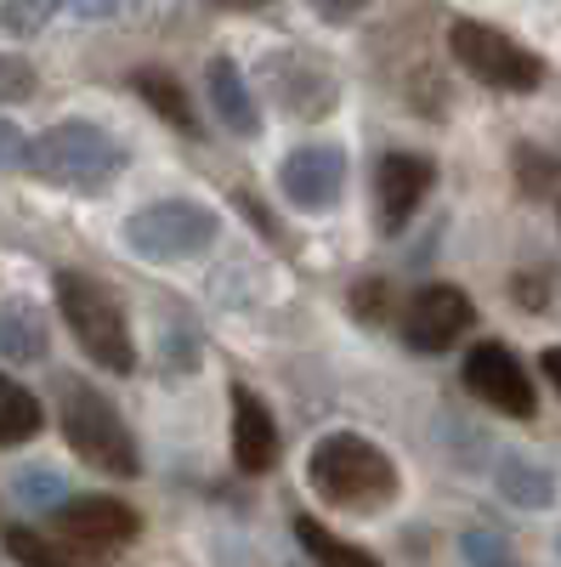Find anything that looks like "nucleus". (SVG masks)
<instances>
[{"label":"nucleus","instance_id":"1","mask_svg":"<svg viewBox=\"0 0 561 567\" xmlns=\"http://www.w3.org/2000/svg\"><path fill=\"white\" fill-rule=\"evenodd\" d=\"M307 483L323 505L374 516L397 499V465L381 443H368L357 432H330L307 454Z\"/></svg>","mask_w":561,"mask_h":567},{"label":"nucleus","instance_id":"2","mask_svg":"<svg viewBox=\"0 0 561 567\" xmlns=\"http://www.w3.org/2000/svg\"><path fill=\"white\" fill-rule=\"evenodd\" d=\"M29 171L69 194H103L125 171V142L91 120H63L29 142Z\"/></svg>","mask_w":561,"mask_h":567},{"label":"nucleus","instance_id":"3","mask_svg":"<svg viewBox=\"0 0 561 567\" xmlns=\"http://www.w3.org/2000/svg\"><path fill=\"white\" fill-rule=\"evenodd\" d=\"M58 425L85 465L108 471V477H136L143 471V454H136L125 414L114 409V398H103L80 374H58Z\"/></svg>","mask_w":561,"mask_h":567},{"label":"nucleus","instance_id":"4","mask_svg":"<svg viewBox=\"0 0 561 567\" xmlns=\"http://www.w3.org/2000/svg\"><path fill=\"white\" fill-rule=\"evenodd\" d=\"M52 290H58V312L74 329L80 352L108 374H131L136 369V341H131L125 307H120V296L108 290V284H97L91 272H58Z\"/></svg>","mask_w":561,"mask_h":567},{"label":"nucleus","instance_id":"5","mask_svg":"<svg viewBox=\"0 0 561 567\" xmlns=\"http://www.w3.org/2000/svg\"><path fill=\"white\" fill-rule=\"evenodd\" d=\"M216 239H221V221H216V210L199 205V199H159V205H143V210L125 221V250L143 256V261H154V267L194 261V256H205Z\"/></svg>","mask_w":561,"mask_h":567},{"label":"nucleus","instance_id":"6","mask_svg":"<svg viewBox=\"0 0 561 567\" xmlns=\"http://www.w3.org/2000/svg\"><path fill=\"white\" fill-rule=\"evenodd\" d=\"M448 52H454V63H459L465 74L482 80V85H494V91H539V85H544V63L528 52L522 40H510V34L494 29V23L454 18V23H448Z\"/></svg>","mask_w":561,"mask_h":567},{"label":"nucleus","instance_id":"7","mask_svg":"<svg viewBox=\"0 0 561 567\" xmlns=\"http://www.w3.org/2000/svg\"><path fill=\"white\" fill-rule=\"evenodd\" d=\"M465 329H477V307L459 284H419L403 307V347L408 352H454Z\"/></svg>","mask_w":561,"mask_h":567},{"label":"nucleus","instance_id":"8","mask_svg":"<svg viewBox=\"0 0 561 567\" xmlns=\"http://www.w3.org/2000/svg\"><path fill=\"white\" fill-rule=\"evenodd\" d=\"M58 534L74 550H91V561H114L136 534H143V516L114 494H85V499L58 505Z\"/></svg>","mask_w":561,"mask_h":567},{"label":"nucleus","instance_id":"9","mask_svg":"<svg viewBox=\"0 0 561 567\" xmlns=\"http://www.w3.org/2000/svg\"><path fill=\"white\" fill-rule=\"evenodd\" d=\"M465 386H471L488 409L510 414V420H533V409H539L533 374L522 369V358L505 341H477L471 352H465Z\"/></svg>","mask_w":561,"mask_h":567},{"label":"nucleus","instance_id":"10","mask_svg":"<svg viewBox=\"0 0 561 567\" xmlns=\"http://www.w3.org/2000/svg\"><path fill=\"white\" fill-rule=\"evenodd\" d=\"M261 74H267L272 103L284 109L290 120H323V114L341 103L335 74L323 69L318 58H307V52H272V58L261 63Z\"/></svg>","mask_w":561,"mask_h":567},{"label":"nucleus","instance_id":"11","mask_svg":"<svg viewBox=\"0 0 561 567\" xmlns=\"http://www.w3.org/2000/svg\"><path fill=\"white\" fill-rule=\"evenodd\" d=\"M432 182H437V165L426 154H386L374 165V221H381L386 239H397L414 221V210L432 194Z\"/></svg>","mask_w":561,"mask_h":567},{"label":"nucleus","instance_id":"12","mask_svg":"<svg viewBox=\"0 0 561 567\" xmlns=\"http://www.w3.org/2000/svg\"><path fill=\"white\" fill-rule=\"evenodd\" d=\"M278 187L295 210H335L346 194V154L335 142H307L278 165Z\"/></svg>","mask_w":561,"mask_h":567},{"label":"nucleus","instance_id":"13","mask_svg":"<svg viewBox=\"0 0 561 567\" xmlns=\"http://www.w3.org/2000/svg\"><path fill=\"white\" fill-rule=\"evenodd\" d=\"M227 409H232V465L250 471V477L272 471V460H278V420H272V409L250 386H232Z\"/></svg>","mask_w":561,"mask_h":567},{"label":"nucleus","instance_id":"14","mask_svg":"<svg viewBox=\"0 0 561 567\" xmlns=\"http://www.w3.org/2000/svg\"><path fill=\"white\" fill-rule=\"evenodd\" d=\"M205 85H210L216 120H221L232 136H261V109H256V91H250V80H245L239 63H232V58H210Z\"/></svg>","mask_w":561,"mask_h":567},{"label":"nucleus","instance_id":"15","mask_svg":"<svg viewBox=\"0 0 561 567\" xmlns=\"http://www.w3.org/2000/svg\"><path fill=\"white\" fill-rule=\"evenodd\" d=\"M52 352V329L34 301H7L0 307V358L7 363H45Z\"/></svg>","mask_w":561,"mask_h":567},{"label":"nucleus","instance_id":"16","mask_svg":"<svg viewBox=\"0 0 561 567\" xmlns=\"http://www.w3.org/2000/svg\"><path fill=\"white\" fill-rule=\"evenodd\" d=\"M131 91H136V97H143L165 125H176L181 136H199V114H194V103H187V91H181L176 74H165V69H136V74H131Z\"/></svg>","mask_w":561,"mask_h":567},{"label":"nucleus","instance_id":"17","mask_svg":"<svg viewBox=\"0 0 561 567\" xmlns=\"http://www.w3.org/2000/svg\"><path fill=\"white\" fill-rule=\"evenodd\" d=\"M494 483H499V494L517 505V511H544V505L555 499V471H550V465H533V460H522V454H505Z\"/></svg>","mask_w":561,"mask_h":567},{"label":"nucleus","instance_id":"18","mask_svg":"<svg viewBox=\"0 0 561 567\" xmlns=\"http://www.w3.org/2000/svg\"><path fill=\"white\" fill-rule=\"evenodd\" d=\"M295 539H301V550H307L318 567H381V556H368L363 545L341 539L335 528H323L318 516H301V523H295Z\"/></svg>","mask_w":561,"mask_h":567},{"label":"nucleus","instance_id":"19","mask_svg":"<svg viewBox=\"0 0 561 567\" xmlns=\"http://www.w3.org/2000/svg\"><path fill=\"white\" fill-rule=\"evenodd\" d=\"M40 425H45V409L29 386H18L12 374H0V443L18 449L29 437H40Z\"/></svg>","mask_w":561,"mask_h":567},{"label":"nucleus","instance_id":"20","mask_svg":"<svg viewBox=\"0 0 561 567\" xmlns=\"http://www.w3.org/2000/svg\"><path fill=\"white\" fill-rule=\"evenodd\" d=\"M7 556L18 561V567H74V556H63L52 539H40L34 528H7Z\"/></svg>","mask_w":561,"mask_h":567},{"label":"nucleus","instance_id":"21","mask_svg":"<svg viewBox=\"0 0 561 567\" xmlns=\"http://www.w3.org/2000/svg\"><path fill=\"white\" fill-rule=\"evenodd\" d=\"M69 0H0V29L7 34H40Z\"/></svg>","mask_w":561,"mask_h":567},{"label":"nucleus","instance_id":"22","mask_svg":"<svg viewBox=\"0 0 561 567\" xmlns=\"http://www.w3.org/2000/svg\"><path fill=\"white\" fill-rule=\"evenodd\" d=\"M459 556H465V567H522L517 550H510L499 534H488V528L465 534V539H459Z\"/></svg>","mask_w":561,"mask_h":567},{"label":"nucleus","instance_id":"23","mask_svg":"<svg viewBox=\"0 0 561 567\" xmlns=\"http://www.w3.org/2000/svg\"><path fill=\"white\" fill-rule=\"evenodd\" d=\"M392 312V284L386 278H357L352 284V318L357 323H386Z\"/></svg>","mask_w":561,"mask_h":567},{"label":"nucleus","instance_id":"24","mask_svg":"<svg viewBox=\"0 0 561 567\" xmlns=\"http://www.w3.org/2000/svg\"><path fill=\"white\" fill-rule=\"evenodd\" d=\"M555 171H561V159L555 154H539L533 142L528 148H517V176H522V194H550V182H555Z\"/></svg>","mask_w":561,"mask_h":567},{"label":"nucleus","instance_id":"25","mask_svg":"<svg viewBox=\"0 0 561 567\" xmlns=\"http://www.w3.org/2000/svg\"><path fill=\"white\" fill-rule=\"evenodd\" d=\"M34 69L23 63V58H7L0 52V103H29L34 97Z\"/></svg>","mask_w":561,"mask_h":567},{"label":"nucleus","instance_id":"26","mask_svg":"<svg viewBox=\"0 0 561 567\" xmlns=\"http://www.w3.org/2000/svg\"><path fill=\"white\" fill-rule=\"evenodd\" d=\"M18 499L23 505H52V499H63V477H58V471H45V465H29L18 477Z\"/></svg>","mask_w":561,"mask_h":567},{"label":"nucleus","instance_id":"27","mask_svg":"<svg viewBox=\"0 0 561 567\" xmlns=\"http://www.w3.org/2000/svg\"><path fill=\"white\" fill-rule=\"evenodd\" d=\"M18 165H29V136L12 120H0V171H18Z\"/></svg>","mask_w":561,"mask_h":567},{"label":"nucleus","instance_id":"28","mask_svg":"<svg viewBox=\"0 0 561 567\" xmlns=\"http://www.w3.org/2000/svg\"><path fill=\"white\" fill-rule=\"evenodd\" d=\"M307 7L323 18V23H357L368 12V0H307Z\"/></svg>","mask_w":561,"mask_h":567},{"label":"nucleus","instance_id":"29","mask_svg":"<svg viewBox=\"0 0 561 567\" xmlns=\"http://www.w3.org/2000/svg\"><path fill=\"white\" fill-rule=\"evenodd\" d=\"M544 296H550V290H539V278H528V272L517 278V301H522L528 312H539V307H544Z\"/></svg>","mask_w":561,"mask_h":567},{"label":"nucleus","instance_id":"30","mask_svg":"<svg viewBox=\"0 0 561 567\" xmlns=\"http://www.w3.org/2000/svg\"><path fill=\"white\" fill-rule=\"evenodd\" d=\"M539 369H544V381L561 392V347H544V352H539Z\"/></svg>","mask_w":561,"mask_h":567},{"label":"nucleus","instance_id":"31","mask_svg":"<svg viewBox=\"0 0 561 567\" xmlns=\"http://www.w3.org/2000/svg\"><path fill=\"white\" fill-rule=\"evenodd\" d=\"M221 7H239V12H256V7H267V0H221Z\"/></svg>","mask_w":561,"mask_h":567}]
</instances>
